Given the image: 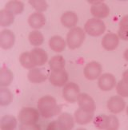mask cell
<instances>
[{"instance_id": "13", "label": "cell", "mask_w": 128, "mask_h": 130, "mask_svg": "<svg viewBox=\"0 0 128 130\" xmlns=\"http://www.w3.org/2000/svg\"><path fill=\"white\" fill-rule=\"evenodd\" d=\"M125 101L121 96H113L107 101V109L112 113H119L125 108Z\"/></svg>"}, {"instance_id": "3", "label": "cell", "mask_w": 128, "mask_h": 130, "mask_svg": "<svg viewBox=\"0 0 128 130\" xmlns=\"http://www.w3.org/2000/svg\"><path fill=\"white\" fill-rule=\"evenodd\" d=\"M94 125L99 129L116 130L119 128V119L114 115L99 114L94 119Z\"/></svg>"}, {"instance_id": "5", "label": "cell", "mask_w": 128, "mask_h": 130, "mask_svg": "<svg viewBox=\"0 0 128 130\" xmlns=\"http://www.w3.org/2000/svg\"><path fill=\"white\" fill-rule=\"evenodd\" d=\"M75 125V121L72 117L68 112H63L60 114L58 119L49 124L47 129H71Z\"/></svg>"}, {"instance_id": "14", "label": "cell", "mask_w": 128, "mask_h": 130, "mask_svg": "<svg viewBox=\"0 0 128 130\" xmlns=\"http://www.w3.org/2000/svg\"><path fill=\"white\" fill-rule=\"evenodd\" d=\"M15 42V34L8 29L3 30L0 33V46L3 50L11 48Z\"/></svg>"}, {"instance_id": "19", "label": "cell", "mask_w": 128, "mask_h": 130, "mask_svg": "<svg viewBox=\"0 0 128 130\" xmlns=\"http://www.w3.org/2000/svg\"><path fill=\"white\" fill-rule=\"evenodd\" d=\"M78 21H79V18L73 11H66L61 16V23L66 28L75 27Z\"/></svg>"}, {"instance_id": "23", "label": "cell", "mask_w": 128, "mask_h": 130, "mask_svg": "<svg viewBox=\"0 0 128 130\" xmlns=\"http://www.w3.org/2000/svg\"><path fill=\"white\" fill-rule=\"evenodd\" d=\"M66 61L62 55H55L49 61V66L52 71L63 70L65 68Z\"/></svg>"}, {"instance_id": "25", "label": "cell", "mask_w": 128, "mask_h": 130, "mask_svg": "<svg viewBox=\"0 0 128 130\" xmlns=\"http://www.w3.org/2000/svg\"><path fill=\"white\" fill-rule=\"evenodd\" d=\"M5 9L13 14H20L24 10V3L21 1H10L5 5Z\"/></svg>"}, {"instance_id": "33", "label": "cell", "mask_w": 128, "mask_h": 130, "mask_svg": "<svg viewBox=\"0 0 128 130\" xmlns=\"http://www.w3.org/2000/svg\"><path fill=\"white\" fill-rule=\"evenodd\" d=\"M122 78H123V80L128 83V70H126L124 73H123V74H122Z\"/></svg>"}, {"instance_id": "8", "label": "cell", "mask_w": 128, "mask_h": 130, "mask_svg": "<svg viewBox=\"0 0 128 130\" xmlns=\"http://www.w3.org/2000/svg\"><path fill=\"white\" fill-rule=\"evenodd\" d=\"M48 76L49 71L46 68H33L27 74V78L31 83H42L47 80Z\"/></svg>"}, {"instance_id": "10", "label": "cell", "mask_w": 128, "mask_h": 130, "mask_svg": "<svg viewBox=\"0 0 128 130\" xmlns=\"http://www.w3.org/2000/svg\"><path fill=\"white\" fill-rule=\"evenodd\" d=\"M102 72V66L98 61H91L84 68V76L88 80H95Z\"/></svg>"}, {"instance_id": "35", "label": "cell", "mask_w": 128, "mask_h": 130, "mask_svg": "<svg viewBox=\"0 0 128 130\" xmlns=\"http://www.w3.org/2000/svg\"><path fill=\"white\" fill-rule=\"evenodd\" d=\"M126 115L128 116V106L126 107Z\"/></svg>"}, {"instance_id": "4", "label": "cell", "mask_w": 128, "mask_h": 130, "mask_svg": "<svg viewBox=\"0 0 128 130\" xmlns=\"http://www.w3.org/2000/svg\"><path fill=\"white\" fill-rule=\"evenodd\" d=\"M86 38V34L81 27H73L66 35V42L70 50L79 48Z\"/></svg>"}, {"instance_id": "27", "label": "cell", "mask_w": 128, "mask_h": 130, "mask_svg": "<svg viewBox=\"0 0 128 130\" xmlns=\"http://www.w3.org/2000/svg\"><path fill=\"white\" fill-rule=\"evenodd\" d=\"M118 35L122 40L128 41V15L122 17L120 20Z\"/></svg>"}, {"instance_id": "7", "label": "cell", "mask_w": 128, "mask_h": 130, "mask_svg": "<svg viewBox=\"0 0 128 130\" xmlns=\"http://www.w3.org/2000/svg\"><path fill=\"white\" fill-rule=\"evenodd\" d=\"M80 94L79 86L75 82H69L66 84L63 89V97L70 103H75L78 101Z\"/></svg>"}, {"instance_id": "21", "label": "cell", "mask_w": 128, "mask_h": 130, "mask_svg": "<svg viewBox=\"0 0 128 130\" xmlns=\"http://www.w3.org/2000/svg\"><path fill=\"white\" fill-rule=\"evenodd\" d=\"M49 46L53 51L60 53L66 48V42L64 39L58 35L53 36L49 40Z\"/></svg>"}, {"instance_id": "20", "label": "cell", "mask_w": 128, "mask_h": 130, "mask_svg": "<svg viewBox=\"0 0 128 130\" xmlns=\"http://www.w3.org/2000/svg\"><path fill=\"white\" fill-rule=\"evenodd\" d=\"M28 23L34 29H40L46 24V18L42 13H33L29 16Z\"/></svg>"}, {"instance_id": "26", "label": "cell", "mask_w": 128, "mask_h": 130, "mask_svg": "<svg viewBox=\"0 0 128 130\" xmlns=\"http://www.w3.org/2000/svg\"><path fill=\"white\" fill-rule=\"evenodd\" d=\"M15 20V14L7 10L3 9L0 11V26L3 27L11 25Z\"/></svg>"}, {"instance_id": "11", "label": "cell", "mask_w": 128, "mask_h": 130, "mask_svg": "<svg viewBox=\"0 0 128 130\" xmlns=\"http://www.w3.org/2000/svg\"><path fill=\"white\" fill-rule=\"evenodd\" d=\"M49 81L54 86H63L68 81V73L65 70L59 71H52L50 73Z\"/></svg>"}, {"instance_id": "22", "label": "cell", "mask_w": 128, "mask_h": 130, "mask_svg": "<svg viewBox=\"0 0 128 130\" xmlns=\"http://www.w3.org/2000/svg\"><path fill=\"white\" fill-rule=\"evenodd\" d=\"M14 78L12 72L6 66H3L0 70V86L7 87L11 83Z\"/></svg>"}, {"instance_id": "9", "label": "cell", "mask_w": 128, "mask_h": 130, "mask_svg": "<svg viewBox=\"0 0 128 130\" xmlns=\"http://www.w3.org/2000/svg\"><path fill=\"white\" fill-rule=\"evenodd\" d=\"M89 3H94L91 7V13L94 17H95V19H104L109 15L110 8L103 1H96L95 3L89 1Z\"/></svg>"}, {"instance_id": "15", "label": "cell", "mask_w": 128, "mask_h": 130, "mask_svg": "<svg viewBox=\"0 0 128 130\" xmlns=\"http://www.w3.org/2000/svg\"><path fill=\"white\" fill-rule=\"evenodd\" d=\"M79 108L88 112H94L95 110V102L94 99L87 93H80L78 98Z\"/></svg>"}, {"instance_id": "6", "label": "cell", "mask_w": 128, "mask_h": 130, "mask_svg": "<svg viewBox=\"0 0 128 130\" xmlns=\"http://www.w3.org/2000/svg\"><path fill=\"white\" fill-rule=\"evenodd\" d=\"M84 30L89 35L92 37H98L102 35L105 32L106 25L103 21L94 18L87 21L84 25Z\"/></svg>"}, {"instance_id": "12", "label": "cell", "mask_w": 128, "mask_h": 130, "mask_svg": "<svg viewBox=\"0 0 128 130\" xmlns=\"http://www.w3.org/2000/svg\"><path fill=\"white\" fill-rule=\"evenodd\" d=\"M116 85V79L111 73H104L98 78V86L103 91H110L115 88Z\"/></svg>"}, {"instance_id": "32", "label": "cell", "mask_w": 128, "mask_h": 130, "mask_svg": "<svg viewBox=\"0 0 128 130\" xmlns=\"http://www.w3.org/2000/svg\"><path fill=\"white\" fill-rule=\"evenodd\" d=\"M117 93L122 98H128V83H126L123 79L120 80L116 85Z\"/></svg>"}, {"instance_id": "24", "label": "cell", "mask_w": 128, "mask_h": 130, "mask_svg": "<svg viewBox=\"0 0 128 130\" xmlns=\"http://www.w3.org/2000/svg\"><path fill=\"white\" fill-rule=\"evenodd\" d=\"M17 126V121L15 117L11 115H5L0 121V128L1 129H15Z\"/></svg>"}, {"instance_id": "30", "label": "cell", "mask_w": 128, "mask_h": 130, "mask_svg": "<svg viewBox=\"0 0 128 130\" xmlns=\"http://www.w3.org/2000/svg\"><path fill=\"white\" fill-rule=\"evenodd\" d=\"M19 61L21 65L23 66L26 69H33L35 66L34 65L32 61V59L31 58L30 52H24L19 57Z\"/></svg>"}, {"instance_id": "18", "label": "cell", "mask_w": 128, "mask_h": 130, "mask_svg": "<svg viewBox=\"0 0 128 130\" xmlns=\"http://www.w3.org/2000/svg\"><path fill=\"white\" fill-rule=\"evenodd\" d=\"M94 117V112L85 111L82 109H78L75 112V120L77 124L80 125H87L90 123Z\"/></svg>"}, {"instance_id": "29", "label": "cell", "mask_w": 128, "mask_h": 130, "mask_svg": "<svg viewBox=\"0 0 128 130\" xmlns=\"http://www.w3.org/2000/svg\"><path fill=\"white\" fill-rule=\"evenodd\" d=\"M29 42L34 46H38L43 43L44 37L42 34L38 30H34L30 33L29 35Z\"/></svg>"}, {"instance_id": "17", "label": "cell", "mask_w": 128, "mask_h": 130, "mask_svg": "<svg viewBox=\"0 0 128 130\" xmlns=\"http://www.w3.org/2000/svg\"><path fill=\"white\" fill-rule=\"evenodd\" d=\"M119 36L114 33L107 34L102 39V46L107 50H114L119 46Z\"/></svg>"}, {"instance_id": "1", "label": "cell", "mask_w": 128, "mask_h": 130, "mask_svg": "<svg viewBox=\"0 0 128 130\" xmlns=\"http://www.w3.org/2000/svg\"><path fill=\"white\" fill-rule=\"evenodd\" d=\"M37 107L41 116L46 119L58 115L62 108L58 105L56 99L50 95L43 96L38 100Z\"/></svg>"}, {"instance_id": "34", "label": "cell", "mask_w": 128, "mask_h": 130, "mask_svg": "<svg viewBox=\"0 0 128 130\" xmlns=\"http://www.w3.org/2000/svg\"><path fill=\"white\" fill-rule=\"evenodd\" d=\"M123 56H124V58L128 61V49H126V50H125V51H124Z\"/></svg>"}, {"instance_id": "28", "label": "cell", "mask_w": 128, "mask_h": 130, "mask_svg": "<svg viewBox=\"0 0 128 130\" xmlns=\"http://www.w3.org/2000/svg\"><path fill=\"white\" fill-rule=\"evenodd\" d=\"M13 101V94L7 88L2 87L0 89V105L6 106L10 105Z\"/></svg>"}, {"instance_id": "2", "label": "cell", "mask_w": 128, "mask_h": 130, "mask_svg": "<svg viewBox=\"0 0 128 130\" xmlns=\"http://www.w3.org/2000/svg\"><path fill=\"white\" fill-rule=\"evenodd\" d=\"M40 112L35 108L25 107L19 112V120L23 125L26 127H35L39 120Z\"/></svg>"}, {"instance_id": "16", "label": "cell", "mask_w": 128, "mask_h": 130, "mask_svg": "<svg viewBox=\"0 0 128 130\" xmlns=\"http://www.w3.org/2000/svg\"><path fill=\"white\" fill-rule=\"evenodd\" d=\"M30 54L33 63H34L35 66H43L47 61L48 55L45 50L41 48L33 49L30 52Z\"/></svg>"}, {"instance_id": "31", "label": "cell", "mask_w": 128, "mask_h": 130, "mask_svg": "<svg viewBox=\"0 0 128 130\" xmlns=\"http://www.w3.org/2000/svg\"><path fill=\"white\" fill-rule=\"evenodd\" d=\"M28 2L38 13L47 10L48 7V4L45 0H29Z\"/></svg>"}]
</instances>
